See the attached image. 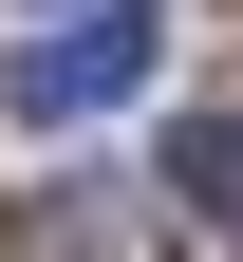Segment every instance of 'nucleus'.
Returning a JSON list of instances; mask_svg holds the SVG:
<instances>
[{
	"label": "nucleus",
	"instance_id": "nucleus-1",
	"mask_svg": "<svg viewBox=\"0 0 243 262\" xmlns=\"http://www.w3.org/2000/svg\"><path fill=\"white\" fill-rule=\"evenodd\" d=\"M150 0H56L38 38L0 56V94H19V131H75V113H113V94H150Z\"/></svg>",
	"mask_w": 243,
	"mask_h": 262
},
{
	"label": "nucleus",
	"instance_id": "nucleus-2",
	"mask_svg": "<svg viewBox=\"0 0 243 262\" xmlns=\"http://www.w3.org/2000/svg\"><path fill=\"white\" fill-rule=\"evenodd\" d=\"M168 206H206V225H243V113H206L187 150H168Z\"/></svg>",
	"mask_w": 243,
	"mask_h": 262
}]
</instances>
